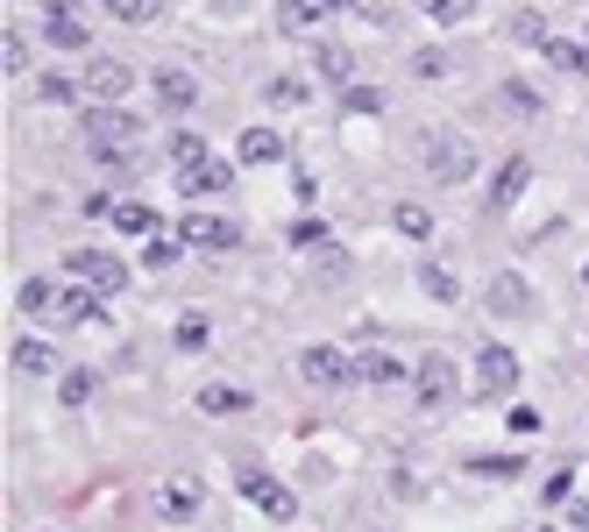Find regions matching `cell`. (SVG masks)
<instances>
[{
	"label": "cell",
	"instance_id": "obj_1",
	"mask_svg": "<svg viewBox=\"0 0 589 532\" xmlns=\"http://www.w3.org/2000/svg\"><path fill=\"white\" fill-rule=\"evenodd\" d=\"M14 306L29 319H43V327H86L93 319V284H50V278H22V292H14Z\"/></svg>",
	"mask_w": 589,
	"mask_h": 532
},
{
	"label": "cell",
	"instance_id": "obj_2",
	"mask_svg": "<svg viewBox=\"0 0 589 532\" xmlns=\"http://www.w3.org/2000/svg\"><path fill=\"white\" fill-rule=\"evenodd\" d=\"M86 135H93L100 163H128L135 171V135H143V121H135L128 106H93V114H86Z\"/></svg>",
	"mask_w": 589,
	"mask_h": 532
},
{
	"label": "cell",
	"instance_id": "obj_3",
	"mask_svg": "<svg viewBox=\"0 0 589 532\" xmlns=\"http://www.w3.org/2000/svg\"><path fill=\"white\" fill-rule=\"evenodd\" d=\"M455 398H462L455 362H448V355H419V362H412V412H419V419H441Z\"/></svg>",
	"mask_w": 589,
	"mask_h": 532
},
{
	"label": "cell",
	"instance_id": "obj_4",
	"mask_svg": "<svg viewBox=\"0 0 589 532\" xmlns=\"http://www.w3.org/2000/svg\"><path fill=\"white\" fill-rule=\"evenodd\" d=\"M427 171L448 178V185H462V178L476 171V143H469V135H455V128H433L427 135Z\"/></svg>",
	"mask_w": 589,
	"mask_h": 532
},
{
	"label": "cell",
	"instance_id": "obj_5",
	"mask_svg": "<svg viewBox=\"0 0 589 532\" xmlns=\"http://www.w3.org/2000/svg\"><path fill=\"white\" fill-rule=\"evenodd\" d=\"M511 384H519V355H511L505 341L476 348V376H469V398H511Z\"/></svg>",
	"mask_w": 589,
	"mask_h": 532
},
{
	"label": "cell",
	"instance_id": "obj_6",
	"mask_svg": "<svg viewBox=\"0 0 589 532\" xmlns=\"http://www.w3.org/2000/svg\"><path fill=\"white\" fill-rule=\"evenodd\" d=\"M178 235H185V249H241V227L235 220H220V213H200V206H185L178 213Z\"/></svg>",
	"mask_w": 589,
	"mask_h": 532
},
{
	"label": "cell",
	"instance_id": "obj_7",
	"mask_svg": "<svg viewBox=\"0 0 589 532\" xmlns=\"http://www.w3.org/2000/svg\"><path fill=\"white\" fill-rule=\"evenodd\" d=\"M298 376H306V384H320V390H341V384H355V355H341V348L313 341L306 355H298Z\"/></svg>",
	"mask_w": 589,
	"mask_h": 532
},
{
	"label": "cell",
	"instance_id": "obj_8",
	"mask_svg": "<svg viewBox=\"0 0 589 532\" xmlns=\"http://www.w3.org/2000/svg\"><path fill=\"white\" fill-rule=\"evenodd\" d=\"M235 490L249 497V505L263 511V519H292V511H298V497L284 490L277 476H263V468H241V476H235Z\"/></svg>",
	"mask_w": 589,
	"mask_h": 532
},
{
	"label": "cell",
	"instance_id": "obj_9",
	"mask_svg": "<svg viewBox=\"0 0 589 532\" xmlns=\"http://www.w3.org/2000/svg\"><path fill=\"white\" fill-rule=\"evenodd\" d=\"M65 263H71V278L93 284V292H121V284H128V263H121V256H107V249H71Z\"/></svg>",
	"mask_w": 589,
	"mask_h": 532
},
{
	"label": "cell",
	"instance_id": "obj_10",
	"mask_svg": "<svg viewBox=\"0 0 589 532\" xmlns=\"http://www.w3.org/2000/svg\"><path fill=\"white\" fill-rule=\"evenodd\" d=\"M525 185H533V163H525V157H505V163H497V178H490V192H483V206H490V213H511Z\"/></svg>",
	"mask_w": 589,
	"mask_h": 532
},
{
	"label": "cell",
	"instance_id": "obj_11",
	"mask_svg": "<svg viewBox=\"0 0 589 532\" xmlns=\"http://www.w3.org/2000/svg\"><path fill=\"white\" fill-rule=\"evenodd\" d=\"M43 36H50L57 50H86V14H79V0H50V8H43Z\"/></svg>",
	"mask_w": 589,
	"mask_h": 532
},
{
	"label": "cell",
	"instance_id": "obj_12",
	"mask_svg": "<svg viewBox=\"0 0 589 532\" xmlns=\"http://www.w3.org/2000/svg\"><path fill=\"white\" fill-rule=\"evenodd\" d=\"M490 313L497 319H525V313H533V284H525L519 270H497V278H490Z\"/></svg>",
	"mask_w": 589,
	"mask_h": 532
},
{
	"label": "cell",
	"instance_id": "obj_13",
	"mask_svg": "<svg viewBox=\"0 0 589 532\" xmlns=\"http://www.w3.org/2000/svg\"><path fill=\"white\" fill-rule=\"evenodd\" d=\"M79 86H86V93H93L100 106H121V100H128V65H114V57H93Z\"/></svg>",
	"mask_w": 589,
	"mask_h": 532
},
{
	"label": "cell",
	"instance_id": "obj_14",
	"mask_svg": "<svg viewBox=\"0 0 589 532\" xmlns=\"http://www.w3.org/2000/svg\"><path fill=\"white\" fill-rule=\"evenodd\" d=\"M178 185H185V192H228V185H235V163L192 157V163H178Z\"/></svg>",
	"mask_w": 589,
	"mask_h": 532
},
{
	"label": "cell",
	"instance_id": "obj_15",
	"mask_svg": "<svg viewBox=\"0 0 589 532\" xmlns=\"http://www.w3.org/2000/svg\"><path fill=\"white\" fill-rule=\"evenodd\" d=\"M157 100L171 106V114H192V106H200V79H192L185 65H163L157 71Z\"/></svg>",
	"mask_w": 589,
	"mask_h": 532
},
{
	"label": "cell",
	"instance_id": "obj_16",
	"mask_svg": "<svg viewBox=\"0 0 589 532\" xmlns=\"http://www.w3.org/2000/svg\"><path fill=\"white\" fill-rule=\"evenodd\" d=\"M355 384H412V370L384 348H370V355H355Z\"/></svg>",
	"mask_w": 589,
	"mask_h": 532
},
{
	"label": "cell",
	"instance_id": "obj_17",
	"mask_svg": "<svg viewBox=\"0 0 589 532\" xmlns=\"http://www.w3.org/2000/svg\"><path fill=\"white\" fill-rule=\"evenodd\" d=\"M107 220L121 227V235H135V241H149V235H157V213H149L143 200H114V213H107Z\"/></svg>",
	"mask_w": 589,
	"mask_h": 532
},
{
	"label": "cell",
	"instance_id": "obj_18",
	"mask_svg": "<svg viewBox=\"0 0 589 532\" xmlns=\"http://www.w3.org/2000/svg\"><path fill=\"white\" fill-rule=\"evenodd\" d=\"M241 163H284V135L277 128H249L241 135Z\"/></svg>",
	"mask_w": 589,
	"mask_h": 532
},
{
	"label": "cell",
	"instance_id": "obj_19",
	"mask_svg": "<svg viewBox=\"0 0 589 532\" xmlns=\"http://www.w3.org/2000/svg\"><path fill=\"white\" fill-rule=\"evenodd\" d=\"M540 50H547V65H554V71H582V79H589V50H582L576 36H547Z\"/></svg>",
	"mask_w": 589,
	"mask_h": 532
},
{
	"label": "cell",
	"instance_id": "obj_20",
	"mask_svg": "<svg viewBox=\"0 0 589 532\" xmlns=\"http://www.w3.org/2000/svg\"><path fill=\"white\" fill-rule=\"evenodd\" d=\"M320 8H327V0H277V29H284V36H306V29L320 22Z\"/></svg>",
	"mask_w": 589,
	"mask_h": 532
},
{
	"label": "cell",
	"instance_id": "obj_21",
	"mask_svg": "<svg viewBox=\"0 0 589 532\" xmlns=\"http://www.w3.org/2000/svg\"><path fill=\"white\" fill-rule=\"evenodd\" d=\"M419 284H427V298H441V306H462V284L448 263H419Z\"/></svg>",
	"mask_w": 589,
	"mask_h": 532
},
{
	"label": "cell",
	"instance_id": "obj_22",
	"mask_svg": "<svg viewBox=\"0 0 589 532\" xmlns=\"http://www.w3.org/2000/svg\"><path fill=\"white\" fill-rule=\"evenodd\" d=\"M8 362H14L22 376H50V370H57V355H50L43 341H14V348H8Z\"/></svg>",
	"mask_w": 589,
	"mask_h": 532
},
{
	"label": "cell",
	"instance_id": "obj_23",
	"mask_svg": "<svg viewBox=\"0 0 589 532\" xmlns=\"http://www.w3.org/2000/svg\"><path fill=\"white\" fill-rule=\"evenodd\" d=\"M157 511H163V519H200V490H192V483H163Z\"/></svg>",
	"mask_w": 589,
	"mask_h": 532
},
{
	"label": "cell",
	"instance_id": "obj_24",
	"mask_svg": "<svg viewBox=\"0 0 589 532\" xmlns=\"http://www.w3.org/2000/svg\"><path fill=\"white\" fill-rule=\"evenodd\" d=\"M200 412H249V390H241V384H206L200 390Z\"/></svg>",
	"mask_w": 589,
	"mask_h": 532
},
{
	"label": "cell",
	"instance_id": "obj_25",
	"mask_svg": "<svg viewBox=\"0 0 589 532\" xmlns=\"http://www.w3.org/2000/svg\"><path fill=\"white\" fill-rule=\"evenodd\" d=\"M107 14H114L121 29H149L163 14V0H107Z\"/></svg>",
	"mask_w": 589,
	"mask_h": 532
},
{
	"label": "cell",
	"instance_id": "obj_26",
	"mask_svg": "<svg viewBox=\"0 0 589 532\" xmlns=\"http://www.w3.org/2000/svg\"><path fill=\"white\" fill-rule=\"evenodd\" d=\"M390 227H398V235H405V241H427V235H433V213H427V206H412V200H405V206H390Z\"/></svg>",
	"mask_w": 589,
	"mask_h": 532
},
{
	"label": "cell",
	"instance_id": "obj_27",
	"mask_svg": "<svg viewBox=\"0 0 589 532\" xmlns=\"http://www.w3.org/2000/svg\"><path fill=\"white\" fill-rule=\"evenodd\" d=\"M313 71H320V79L355 86V79H349V50H341V43H320V50H313Z\"/></svg>",
	"mask_w": 589,
	"mask_h": 532
},
{
	"label": "cell",
	"instance_id": "obj_28",
	"mask_svg": "<svg viewBox=\"0 0 589 532\" xmlns=\"http://www.w3.org/2000/svg\"><path fill=\"white\" fill-rule=\"evenodd\" d=\"M469 476H497V483H505V476H525V462H519V454H476Z\"/></svg>",
	"mask_w": 589,
	"mask_h": 532
},
{
	"label": "cell",
	"instance_id": "obj_29",
	"mask_svg": "<svg viewBox=\"0 0 589 532\" xmlns=\"http://www.w3.org/2000/svg\"><path fill=\"white\" fill-rule=\"evenodd\" d=\"M0 71H8V79H22V71H29V36H14V29H8V43H0Z\"/></svg>",
	"mask_w": 589,
	"mask_h": 532
},
{
	"label": "cell",
	"instance_id": "obj_30",
	"mask_svg": "<svg viewBox=\"0 0 589 532\" xmlns=\"http://www.w3.org/2000/svg\"><path fill=\"white\" fill-rule=\"evenodd\" d=\"M263 93H270V106H306V93H313V86H306V79H270Z\"/></svg>",
	"mask_w": 589,
	"mask_h": 532
},
{
	"label": "cell",
	"instance_id": "obj_31",
	"mask_svg": "<svg viewBox=\"0 0 589 532\" xmlns=\"http://www.w3.org/2000/svg\"><path fill=\"white\" fill-rule=\"evenodd\" d=\"M469 8H476V0H427V14H433V22H441V29L469 22Z\"/></svg>",
	"mask_w": 589,
	"mask_h": 532
},
{
	"label": "cell",
	"instance_id": "obj_32",
	"mask_svg": "<svg viewBox=\"0 0 589 532\" xmlns=\"http://www.w3.org/2000/svg\"><path fill=\"white\" fill-rule=\"evenodd\" d=\"M511 43H547V22L540 14H511Z\"/></svg>",
	"mask_w": 589,
	"mask_h": 532
},
{
	"label": "cell",
	"instance_id": "obj_33",
	"mask_svg": "<svg viewBox=\"0 0 589 532\" xmlns=\"http://www.w3.org/2000/svg\"><path fill=\"white\" fill-rule=\"evenodd\" d=\"M57 398H65V405H86V398H93V376H86V370H71L65 384H57Z\"/></svg>",
	"mask_w": 589,
	"mask_h": 532
},
{
	"label": "cell",
	"instance_id": "obj_34",
	"mask_svg": "<svg viewBox=\"0 0 589 532\" xmlns=\"http://www.w3.org/2000/svg\"><path fill=\"white\" fill-rule=\"evenodd\" d=\"M292 249H327V227L320 220H292Z\"/></svg>",
	"mask_w": 589,
	"mask_h": 532
},
{
	"label": "cell",
	"instance_id": "obj_35",
	"mask_svg": "<svg viewBox=\"0 0 589 532\" xmlns=\"http://www.w3.org/2000/svg\"><path fill=\"white\" fill-rule=\"evenodd\" d=\"M505 426H511V433H519V440H533V433H540V426H547V419H540L533 405H511V419H505Z\"/></svg>",
	"mask_w": 589,
	"mask_h": 532
},
{
	"label": "cell",
	"instance_id": "obj_36",
	"mask_svg": "<svg viewBox=\"0 0 589 532\" xmlns=\"http://www.w3.org/2000/svg\"><path fill=\"white\" fill-rule=\"evenodd\" d=\"M192 157H206L200 135H171V163H192Z\"/></svg>",
	"mask_w": 589,
	"mask_h": 532
},
{
	"label": "cell",
	"instance_id": "obj_37",
	"mask_svg": "<svg viewBox=\"0 0 589 532\" xmlns=\"http://www.w3.org/2000/svg\"><path fill=\"white\" fill-rule=\"evenodd\" d=\"M568 497H576V483H568V468H554L547 476V505H568Z\"/></svg>",
	"mask_w": 589,
	"mask_h": 532
},
{
	"label": "cell",
	"instance_id": "obj_38",
	"mask_svg": "<svg viewBox=\"0 0 589 532\" xmlns=\"http://www.w3.org/2000/svg\"><path fill=\"white\" fill-rule=\"evenodd\" d=\"M206 341V319H178V348H200Z\"/></svg>",
	"mask_w": 589,
	"mask_h": 532
},
{
	"label": "cell",
	"instance_id": "obj_39",
	"mask_svg": "<svg viewBox=\"0 0 589 532\" xmlns=\"http://www.w3.org/2000/svg\"><path fill=\"white\" fill-rule=\"evenodd\" d=\"M36 93L43 100H71V79H57V71H50V79H36Z\"/></svg>",
	"mask_w": 589,
	"mask_h": 532
},
{
	"label": "cell",
	"instance_id": "obj_40",
	"mask_svg": "<svg viewBox=\"0 0 589 532\" xmlns=\"http://www.w3.org/2000/svg\"><path fill=\"white\" fill-rule=\"evenodd\" d=\"M568 532H589V497H568Z\"/></svg>",
	"mask_w": 589,
	"mask_h": 532
},
{
	"label": "cell",
	"instance_id": "obj_41",
	"mask_svg": "<svg viewBox=\"0 0 589 532\" xmlns=\"http://www.w3.org/2000/svg\"><path fill=\"white\" fill-rule=\"evenodd\" d=\"M327 8H341V14H349V8H355V0H327Z\"/></svg>",
	"mask_w": 589,
	"mask_h": 532
},
{
	"label": "cell",
	"instance_id": "obj_42",
	"mask_svg": "<svg viewBox=\"0 0 589 532\" xmlns=\"http://www.w3.org/2000/svg\"><path fill=\"white\" fill-rule=\"evenodd\" d=\"M582 50H589V22H582Z\"/></svg>",
	"mask_w": 589,
	"mask_h": 532
},
{
	"label": "cell",
	"instance_id": "obj_43",
	"mask_svg": "<svg viewBox=\"0 0 589 532\" xmlns=\"http://www.w3.org/2000/svg\"><path fill=\"white\" fill-rule=\"evenodd\" d=\"M582 284H589V270H582Z\"/></svg>",
	"mask_w": 589,
	"mask_h": 532
}]
</instances>
